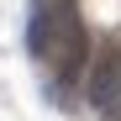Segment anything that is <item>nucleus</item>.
<instances>
[{"label":"nucleus","mask_w":121,"mask_h":121,"mask_svg":"<svg viewBox=\"0 0 121 121\" xmlns=\"http://www.w3.org/2000/svg\"><path fill=\"white\" fill-rule=\"evenodd\" d=\"M90 111L100 116H121V42H105L100 53H90V69L79 79Z\"/></svg>","instance_id":"f03ea898"},{"label":"nucleus","mask_w":121,"mask_h":121,"mask_svg":"<svg viewBox=\"0 0 121 121\" xmlns=\"http://www.w3.org/2000/svg\"><path fill=\"white\" fill-rule=\"evenodd\" d=\"M26 48L58 79H84V69H90V32H84V21H79V11L69 0H37L32 5Z\"/></svg>","instance_id":"f257e3e1"}]
</instances>
